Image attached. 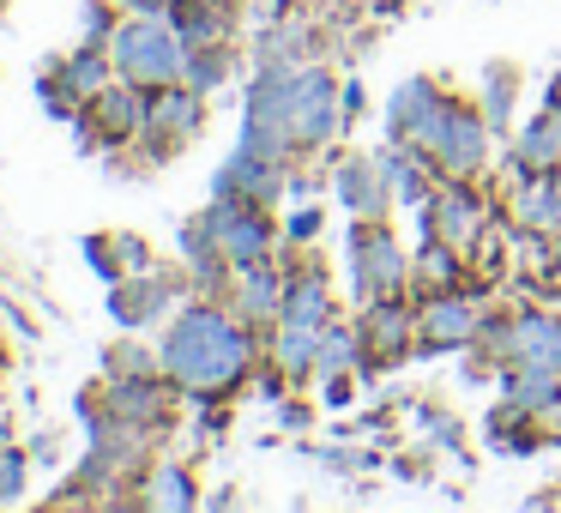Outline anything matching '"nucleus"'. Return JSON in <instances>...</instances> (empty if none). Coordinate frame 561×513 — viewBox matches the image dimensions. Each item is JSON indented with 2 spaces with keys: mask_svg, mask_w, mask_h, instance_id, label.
<instances>
[{
  "mask_svg": "<svg viewBox=\"0 0 561 513\" xmlns=\"http://www.w3.org/2000/svg\"><path fill=\"white\" fill-rule=\"evenodd\" d=\"M110 67H115V55H110V43H91V49H79L73 61H61V86L73 91V98H98V91H110Z\"/></svg>",
  "mask_w": 561,
  "mask_h": 513,
  "instance_id": "23",
  "label": "nucleus"
},
{
  "mask_svg": "<svg viewBox=\"0 0 561 513\" xmlns=\"http://www.w3.org/2000/svg\"><path fill=\"white\" fill-rule=\"evenodd\" d=\"M404 332H411V315H404V296H375L363 308V344L375 356H399Z\"/></svg>",
  "mask_w": 561,
  "mask_h": 513,
  "instance_id": "17",
  "label": "nucleus"
},
{
  "mask_svg": "<svg viewBox=\"0 0 561 513\" xmlns=\"http://www.w3.org/2000/svg\"><path fill=\"white\" fill-rule=\"evenodd\" d=\"M428 236H440V242H453V248H471L477 236H483V206H477V194L440 187V194L428 200Z\"/></svg>",
  "mask_w": 561,
  "mask_h": 513,
  "instance_id": "12",
  "label": "nucleus"
},
{
  "mask_svg": "<svg viewBox=\"0 0 561 513\" xmlns=\"http://www.w3.org/2000/svg\"><path fill=\"white\" fill-rule=\"evenodd\" d=\"M513 115V73H489V91H483V122L489 127H507Z\"/></svg>",
  "mask_w": 561,
  "mask_h": 513,
  "instance_id": "28",
  "label": "nucleus"
},
{
  "mask_svg": "<svg viewBox=\"0 0 561 513\" xmlns=\"http://www.w3.org/2000/svg\"><path fill=\"white\" fill-rule=\"evenodd\" d=\"M242 278H236V315L254 327V320H284V278L266 266V260H254V266H236Z\"/></svg>",
  "mask_w": 561,
  "mask_h": 513,
  "instance_id": "14",
  "label": "nucleus"
},
{
  "mask_svg": "<svg viewBox=\"0 0 561 513\" xmlns=\"http://www.w3.org/2000/svg\"><path fill=\"white\" fill-rule=\"evenodd\" d=\"M91 115H98V134L103 139H134V134H146V86H110V91H98L91 98Z\"/></svg>",
  "mask_w": 561,
  "mask_h": 513,
  "instance_id": "13",
  "label": "nucleus"
},
{
  "mask_svg": "<svg viewBox=\"0 0 561 513\" xmlns=\"http://www.w3.org/2000/svg\"><path fill=\"white\" fill-rule=\"evenodd\" d=\"M199 224L218 236V248L230 254V266H254V260H266V248H272L266 206H248V200H211V206L199 212Z\"/></svg>",
  "mask_w": 561,
  "mask_h": 513,
  "instance_id": "5",
  "label": "nucleus"
},
{
  "mask_svg": "<svg viewBox=\"0 0 561 513\" xmlns=\"http://www.w3.org/2000/svg\"><path fill=\"white\" fill-rule=\"evenodd\" d=\"M25 489V459L19 453H0V501H13Z\"/></svg>",
  "mask_w": 561,
  "mask_h": 513,
  "instance_id": "30",
  "label": "nucleus"
},
{
  "mask_svg": "<svg viewBox=\"0 0 561 513\" xmlns=\"http://www.w3.org/2000/svg\"><path fill=\"white\" fill-rule=\"evenodd\" d=\"M211 200H248V206H278L284 200V163L260 158V151H236L211 182Z\"/></svg>",
  "mask_w": 561,
  "mask_h": 513,
  "instance_id": "10",
  "label": "nucleus"
},
{
  "mask_svg": "<svg viewBox=\"0 0 561 513\" xmlns=\"http://www.w3.org/2000/svg\"><path fill=\"white\" fill-rule=\"evenodd\" d=\"M224 73H230V49H224V43L187 55V86H194V91H218Z\"/></svg>",
  "mask_w": 561,
  "mask_h": 513,
  "instance_id": "27",
  "label": "nucleus"
},
{
  "mask_svg": "<svg viewBox=\"0 0 561 513\" xmlns=\"http://www.w3.org/2000/svg\"><path fill=\"white\" fill-rule=\"evenodd\" d=\"M151 483H158V489H151V501H158V508H187V501H194V489H187L182 471H158Z\"/></svg>",
  "mask_w": 561,
  "mask_h": 513,
  "instance_id": "29",
  "label": "nucleus"
},
{
  "mask_svg": "<svg viewBox=\"0 0 561 513\" xmlns=\"http://www.w3.org/2000/svg\"><path fill=\"white\" fill-rule=\"evenodd\" d=\"M110 411L127 417V423H163V411H170V392L158 387V380H134V375H115L110 387Z\"/></svg>",
  "mask_w": 561,
  "mask_h": 513,
  "instance_id": "18",
  "label": "nucleus"
},
{
  "mask_svg": "<svg viewBox=\"0 0 561 513\" xmlns=\"http://www.w3.org/2000/svg\"><path fill=\"white\" fill-rule=\"evenodd\" d=\"M513 218H519L531 236H556V230H561V187H556V170H531V182L513 194Z\"/></svg>",
  "mask_w": 561,
  "mask_h": 513,
  "instance_id": "16",
  "label": "nucleus"
},
{
  "mask_svg": "<svg viewBox=\"0 0 561 513\" xmlns=\"http://www.w3.org/2000/svg\"><path fill=\"white\" fill-rule=\"evenodd\" d=\"M495 351L507 368H556L561 375V320L556 315H519L495 332Z\"/></svg>",
  "mask_w": 561,
  "mask_h": 513,
  "instance_id": "8",
  "label": "nucleus"
},
{
  "mask_svg": "<svg viewBox=\"0 0 561 513\" xmlns=\"http://www.w3.org/2000/svg\"><path fill=\"white\" fill-rule=\"evenodd\" d=\"M314 356H320V327L278 320V332H272V363H278L290 380H302L308 368H314Z\"/></svg>",
  "mask_w": 561,
  "mask_h": 513,
  "instance_id": "20",
  "label": "nucleus"
},
{
  "mask_svg": "<svg viewBox=\"0 0 561 513\" xmlns=\"http://www.w3.org/2000/svg\"><path fill=\"white\" fill-rule=\"evenodd\" d=\"M423 158L435 163L440 175H471L477 163L489 158V122H477L471 110H459V103H447V115H440V127L428 134Z\"/></svg>",
  "mask_w": 561,
  "mask_h": 513,
  "instance_id": "7",
  "label": "nucleus"
},
{
  "mask_svg": "<svg viewBox=\"0 0 561 513\" xmlns=\"http://www.w3.org/2000/svg\"><path fill=\"white\" fill-rule=\"evenodd\" d=\"M549 278H556V284H561V242H556V248H549Z\"/></svg>",
  "mask_w": 561,
  "mask_h": 513,
  "instance_id": "32",
  "label": "nucleus"
},
{
  "mask_svg": "<svg viewBox=\"0 0 561 513\" xmlns=\"http://www.w3.org/2000/svg\"><path fill=\"white\" fill-rule=\"evenodd\" d=\"M447 103L453 98H440L435 79H404V86L392 91V110H387L392 139H399V146H411V151H423L428 134L440 127V115H447Z\"/></svg>",
  "mask_w": 561,
  "mask_h": 513,
  "instance_id": "9",
  "label": "nucleus"
},
{
  "mask_svg": "<svg viewBox=\"0 0 561 513\" xmlns=\"http://www.w3.org/2000/svg\"><path fill=\"white\" fill-rule=\"evenodd\" d=\"M284 320H302V327H332V296L320 272H296L284 278Z\"/></svg>",
  "mask_w": 561,
  "mask_h": 513,
  "instance_id": "19",
  "label": "nucleus"
},
{
  "mask_svg": "<svg viewBox=\"0 0 561 513\" xmlns=\"http://www.w3.org/2000/svg\"><path fill=\"white\" fill-rule=\"evenodd\" d=\"M254 363V332L248 320H230L218 308H187L158 344V375H170L187 392H224Z\"/></svg>",
  "mask_w": 561,
  "mask_h": 513,
  "instance_id": "1",
  "label": "nucleus"
},
{
  "mask_svg": "<svg viewBox=\"0 0 561 513\" xmlns=\"http://www.w3.org/2000/svg\"><path fill=\"white\" fill-rule=\"evenodd\" d=\"M339 200L356 212V218L375 224L380 212H387V200H392L387 175H380V158H356V163H344V170H339Z\"/></svg>",
  "mask_w": 561,
  "mask_h": 513,
  "instance_id": "15",
  "label": "nucleus"
},
{
  "mask_svg": "<svg viewBox=\"0 0 561 513\" xmlns=\"http://www.w3.org/2000/svg\"><path fill=\"white\" fill-rule=\"evenodd\" d=\"M199 122H206V91H194L182 79V86H158L146 98V139L158 158H170V151H182L187 139L199 134Z\"/></svg>",
  "mask_w": 561,
  "mask_h": 513,
  "instance_id": "3",
  "label": "nucleus"
},
{
  "mask_svg": "<svg viewBox=\"0 0 561 513\" xmlns=\"http://www.w3.org/2000/svg\"><path fill=\"white\" fill-rule=\"evenodd\" d=\"M453 272H459V248L428 236L423 254H416V284H423V290H453Z\"/></svg>",
  "mask_w": 561,
  "mask_h": 513,
  "instance_id": "26",
  "label": "nucleus"
},
{
  "mask_svg": "<svg viewBox=\"0 0 561 513\" xmlns=\"http://www.w3.org/2000/svg\"><path fill=\"white\" fill-rule=\"evenodd\" d=\"M314 230H320V212H314V206L296 212V218H290V236H296V242H302V236H314Z\"/></svg>",
  "mask_w": 561,
  "mask_h": 513,
  "instance_id": "31",
  "label": "nucleus"
},
{
  "mask_svg": "<svg viewBox=\"0 0 561 513\" xmlns=\"http://www.w3.org/2000/svg\"><path fill=\"white\" fill-rule=\"evenodd\" d=\"M344 122V103L332 91V79L320 67H296L290 73V127H296V146H327Z\"/></svg>",
  "mask_w": 561,
  "mask_h": 513,
  "instance_id": "6",
  "label": "nucleus"
},
{
  "mask_svg": "<svg viewBox=\"0 0 561 513\" xmlns=\"http://www.w3.org/2000/svg\"><path fill=\"white\" fill-rule=\"evenodd\" d=\"M404 248L392 242L380 224H368V230L351 236V284L363 303H375V296H404Z\"/></svg>",
  "mask_w": 561,
  "mask_h": 513,
  "instance_id": "4",
  "label": "nucleus"
},
{
  "mask_svg": "<svg viewBox=\"0 0 561 513\" xmlns=\"http://www.w3.org/2000/svg\"><path fill=\"white\" fill-rule=\"evenodd\" d=\"M519 170H561V103H549L519 139Z\"/></svg>",
  "mask_w": 561,
  "mask_h": 513,
  "instance_id": "22",
  "label": "nucleus"
},
{
  "mask_svg": "<svg viewBox=\"0 0 561 513\" xmlns=\"http://www.w3.org/2000/svg\"><path fill=\"white\" fill-rule=\"evenodd\" d=\"M380 175H387L392 200H404V206H416V200L428 194V182H423V163L411 158V146H404V151H380Z\"/></svg>",
  "mask_w": 561,
  "mask_h": 513,
  "instance_id": "25",
  "label": "nucleus"
},
{
  "mask_svg": "<svg viewBox=\"0 0 561 513\" xmlns=\"http://www.w3.org/2000/svg\"><path fill=\"white\" fill-rule=\"evenodd\" d=\"M363 356V332H344V327H320V356H314V375L344 380Z\"/></svg>",
  "mask_w": 561,
  "mask_h": 513,
  "instance_id": "24",
  "label": "nucleus"
},
{
  "mask_svg": "<svg viewBox=\"0 0 561 513\" xmlns=\"http://www.w3.org/2000/svg\"><path fill=\"white\" fill-rule=\"evenodd\" d=\"M556 187H561V170H556Z\"/></svg>",
  "mask_w": 561,
  "mask_h": 513,
  "instance_id": "33",
  "label": "nucleus"
},
{
  "mask_svg": "<svg viewBox=\"0 0 561 513\" xmlns=\"http://www.w3.org/2000/svg\"><path fill=\"white\" fill-rule=\"evenodd\" d=\"M110 55H115V73L134 79V86L158 91V86H182L187 79V37L175 31V19L158 13H139L127 25L110 31Z\"/></svg>",
  "mask_w": 561,
  "mask_h": 513,
  "instance_id": "2",
  "label": "nucleus"
},
{
  "mask_svg": "<svg viewBox=\"0 0 561 513\" xmlns=\"http://www.w3.org/2000/svg\"><path fill=\"white\" fill-rule=\"evenodd\" d=\"M416 332L435 351H459V344L477 339V303L471 296H453V290H435L423 303V315H416Z\"/></svg>",
  "mask_w": 561,
  "mask_h": 513,
  "instance_id": "11",
  "label": "nucleus"
},
{
  "mask_svg": "<svg viewBox=\"0 0 561 513\" xmlns=\"http://www.w3.org/2000/svg\"><path fill=\"white\" fill-rule=\"evenodd\" d=\"M170 308V290H163L158 278H139V284H115L110 296V315L122 320V327H151V320Z\"/></svg>",
  "mask_w": 561,
  "mask_h": 513,
  "instance_id": "21",
  "label": "nucleus"
}]
</instances>
